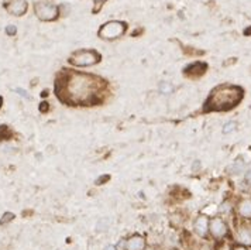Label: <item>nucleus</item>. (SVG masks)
Here are the masks:
<instances>
[{"label":"nucleus","mask_w":251,"mask_h":250,"mask_svg":"<svg viewBox=\"0 0 251 250\" xmlns=\"http://www.w3.org/2000/svg\"><path fill=\"white\" fill-rule=\"evenodd\" d=\"M6 31H7V34L13 35L16 33V27H14V26H9V27L6 28Z\"/></svg>","instance_id":"obj_16"},{"label":"nucleus","mask_w":251,"mask_h":250,"mask_svg":"<svg viewBox=\"0 0 251 250\" xmlns=\"http://www.w3.org/2000/svg\"><path fill=\"white\" fill-rule=\"evenodd\" d=\"M209 222L210 218L207 215H198L194 221V232L199 238L206 239L209 236Z\"/></svg>","instance_id":"obj_8"},{"label":"nucleus","mask_w":251,"mask_h":250,"mask_svg":"<svg viewBox=\"0 0 251 250\" xmlns=\"http://www.w3.org/2000/svg\"><path fill=\"white\" fill-rule=\"evenodd\" d=\"M244 180H246V182H247V184H250V185H251V170L246 171V175H244Z\"/></svg>","instance_id":"obj_14"},{"label":"nucleus","mask_w":251,"mask_h":250,"mask_svg":"<svg viewBox=\"0 0 251 250\" xmlns=\"http://www.w3.org/2000/svg\"><path fill=\"white\" fill-rule=\"evenodd\" d=\"M99 61V56L95 51H88V50H80L76 51L72 57H71V62L74 65L78 67H88V65H93Z\"/></svg>","instance_id":"obj_4"},{"label":"nucleus","mask_w":251,"mask_h":250,"mask_svg":"<svg viewBox=\"0 0 251 250\" xmlns=\"http://www.w3.org/2000/svg\"><path fill=\"white\" fill-rule=\"evenodd\" d=\"M234 239L236 243L246 246V248H251V225L249 223H241L236 227V233H234Z\"/></svg>","instance_id":"obj_7"},{"label":"nucleus","mask_w":251,"mask_h":250,"mask_svg":"<svg viewBox=\"0 0 251 250\" xmlns=\"http://www.w3.org/2000/svg\"><path fill=\"white\" fill-rule=\"evenodd\" d=\"M95 1H99L100 3V1H104V0H95Z\"/></svg>","instance_id":"obj_20"},{"label":"nucleus","mask_w":251,"mask_h":250,"mask_svg":"<svg viewBox=\"0 0 251 250\" xmlns=\"http://www.w3.org/2000/svg\"><path fill=\"white\" fill-rule=\"evenodd\" d=\"M144 250H155V249H154V248H146Z\"/></svg>","instance_id":"obj_19"},{"label":"nucleus","mask_w":251,"mask_h":250,"mask_svg":"<svg viewBox=\"0 0 251 250\" xmlns=\"http://www.w3.org/2000/svg\"><path fill=\"white\" fill-rule=\"evenodd\" d=\"M160 91L162 92V93H165V95H168V93H171V92L174 91V88H172L171 83H168V82H161Z\"/></svg>","instance_id":"obj_12"},{"label":"nucleus","mask_w":251,"mask_h":250,"mask_svg":"<svg viewBox=\"0 0 251 250\" xmlns=\"http://www.w3.org/2000/svg\"><path fill=\"white\" fill-rule=\"evenodd\" d=\"M103 250H117V246H114V245H107Z\"/></svg>","instance_id":"obj_18"},{"label":"nucleus","mask_w":251,"mask_h":250,"mask_svg":"<svg viewBox=\"0 0 251 250\" xmlns=\"http://www.w3.org/2000/svg\"><path fill=\"white\" fill-rule=\"evenodd\" d=\"M243 99V89L234 85H220L210 92L205 105V111L220 112L230 111Z\"/></svg>","instance_id":"obj_2"},{"label":"nucleus","mask_w":251,"mask_h":250,"mask_svg":"<svg viewBox=\"0 0 251 250\" xmlns=\"http://www.w3.org/2000/svg\"><path fill=\"white\" fill-rule=\"evenodd\" d=\"M209 235L216 240H222L228 235V225L220 216H213L209 222Z\"/></svg>","instance_id":"obj_3"},{"label":"nucleus","mask_w":251,"mask_h":250,"mask_svg":"<svg viewBox=\"0 0 251 250\" xmlns=\"http://www.w3.org/2000/svg\"><path fill=\"white\" fill-rule=\"evenodd\" d=\"M236 127H237V123H236V122H228V123H226L225 127H223V133L234 132V130H236Z\"/></svg>","instance_id":"obj_13"},{"label":"nucleus","mask_w":251,"mask_h":250,"mask_svg":"<svg viewBox=\"0 0 251 250\" xmlns=\"http://www.w3.org/2000/svg\"><path fill=\"white\" fill-rule=\"evenodd\" d=\"M230 250H249V248H246V246H241V245H234V246H231Z\"/></svg>","instance_id":"obj_15"},{"label":"nucleus","mask_w":251,"mask_h":250,"mask_svg":"<svg viewBox=\"0 0 251 250\" xmlns=\"http://www.w3.org/2000/svg\"><path fill=\"white\" fill-rule=\"evenodd\" d=\"M64 92L67 99L72 103H83L91 101L98 92V82L91 75L72 74L65 81Z\"/></svg>","instance_id":"obj_1"},{"label":"nucleus","mask_w":251,"mask_h":250,"mask_svg":"<svg viewBox=\"0 0 251 250\" xmlns=\"http://www.w3.org/2000/svg\"><path fill=\"white\" fill-rule=\"evenodd\" d=\"M35 14L38 16V19L44 20V22H50V20H54L57 19L58 16V7L51 4V3H47V1H38L34 6Z\"/></svg>","instance_id":"obj_5"},{"label":"nucleus","mask_w":251,"mask_h":250,"mask_svg":"<svg viewBox=\"0 0 251 250\" xmlns=\"http://www.w3.org/2000/svg\"><path fill=\"white\" fill-rule=\"evenodd\" d=\"M6 9L14 16H22L27 10V1L25 0H7Z\"/></svg>","instance_id":"obj_9"},{"label":"nucleus","mask_w":251,"mask_h":250,"mask_svg":"<svg viewBox=\"0 0 251 250\" xmlns=\"http://www.w3.org/2000/svg\"><path fill=\"white\" fill-rule=\"evenodd\" d=\"M6 218H4V219H1V223H4V222H6V221H10V219H13V214H6Z\"/></svg>","instance_id":"obj_17"},{"label":"nucleus","mask_w":251,"mask_h":250,"mask_svg":"<svg viewBox=\"0 0 251 250\" xmlns=\"http://www.w3.org/2000/svg\"><path fill=\"white\" fill-rule=\"evenodd\" d=\"M126 26L120 22H109L99 30V35L106 40H113L125 33Z\"/></svg>","instance_id":"obj_6"},{"label":"nucleus","mask_w":251,"mask_h":250,"mask_svg":"<svg viewBox=\"0 0 251 250\" xmlns=\"http://www.w3.org/2000/svg\"><path fill=\"white\" fill-rule=\"evenodd\" d=\"M236 209H237V215L241 219H251V198L240 199L236 205Z\"/></svg>","instance_id":"obj_11"},{"label":"nucleus","mask_w":251,"mask_h":250,"mask_svg":"<svg viewBox=\"0 0 251 250\" xmlns=\"http://www.w3.org/2000/svg\"><path fill=\"white\" fill-rule=\"evenodd\" d=\"M146 248V239L141 235H133L126 240L125 250H144Z\"/></svg>","instance_id":"obj_10"}]
</instances>
